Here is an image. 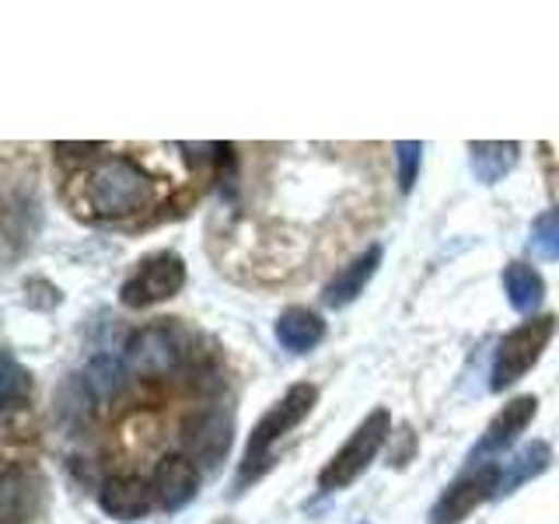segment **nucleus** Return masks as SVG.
Returning <instances> with one entry per match:
<instances>
[{
  "label": "nucleus",
  "instance_id": "1",
  "mask_svg": "<svg viewBox=\"0 0 559 524\" xmlns=\"http://www.w3.org/2000/svg\"><path fill=\"white\" fill-rule=\"evenodd\" d=\"M154 196H157L154 175L127 154H109L84 165L81 171L70 175V182L63 189L67 206L81 221L92 224L127 221L140 214V210H147Z\"/></svg>",
  "mask_w": 559,
  "mask_h": 524
},
{
  "label": "nucleus",
  "instance_id": "2",
  "mask_svg": "<svg viewBox=\"0 0 559 524\" xmlns=\"http://www.w3.org/2000/svg\"><path fill=\"white\" fill-rule=\"evenodd\" d=\"M127 364L140 378H179L206 371L197 336L179 319H157L133 332L127 343Z\"/></svg>",
  "mask_w": 559,
  "mask_h": 524
},
{
  "label": "nucleus",
  "instance_id": "3",
  "mask_svg": "<svg viewBox=\"0 0 559 524\" xmlns=\"http://www.w3.org/2000/svg\"><path fill=\"white\" fill-rule=\"evenodd\" d=\"M314 402H319V389L308 381L290 384V389L273 402V406L266 409V416H262L249 433V444H245L238 476H235L238 489H245L249 483H259L262 476H266L270 465H273V448L284 441L294 427L305 424L308 413L314 409Z\"/></svg>",
  "mask_w": 559,
  "mask_h": 524
},
{
  "label": "nucleus",
  "instance_id": "4",
  "mask_svg": "<svg viewBox=\"0 0 559 524\" xmlns=\"http://www.w3.org/2000/svg\"><path fill=\"white\" fill-rule=\"evenodd\" d=\"M389 433H392L389 409L367 413L354 427V433L346 437V444L332 454V458L325 462V468L319 472V489H325V493H340V489L354 486L364 472L371 468L378 451L384 448V441H389Z\"/></svg>",
  "mask_w": 559,
  "mask_h": 524
},
{
  "label": "nucleus",
  "instance_id": "5",
  "mask_svg": "<svg viewBox=\"0 0 559 524\" xmlns=\"http://www.w3.org/2000/svg\"><path fill=\"white\" fill-rule=\"evenodd\" d=\"M552 336H556V314H532L528 322H521L518 329L507 332L497 343L493 367H489V389L493 392L514 389V384L542 360Z\"/></svg>",
  "mask_w": 559,
  "mask_h": 524
},
{
  "label": "nucleus",
  "instance_id": "6",
  "mask_svg": "<svg viewBox=\"0 0 559 524\" xmlns=\"http://www.w3.org/2000/svg\"><path fill=\"white\" fill-rule=\"evenodd\" d=\"M182 287H186L182 255L179 252H154L147 259H140L136 270L122 279L119 301L133 311H140V308H154L162 301H171Z\"/></svg>",
  "mask_w": 559,
  "mask_h": 524
},
{
  "label": "nucleus",
  "instance_id": "7",
  "mask_svg": "<svg viewBox=\"0 0 559 524\" xmlns=\"http://www.w3.org/2000/svg\"><path fill=\"white\" fill-rule=\"evenodd\" d=\"M500 489V462L472 465L465 476L454 479L437 503L430 507V524H462L476 507L486 500H497Z\"/></svg>",
  "mask_w": 559,
  "mask_h": 524
},
{
  "label": "nucleus",
  "instance_id": "8",
  "mask_svg": "<svg viewBox=\"0 0 559 524\" xmlns=\"http://www.w3.org/2000/svg\"><path fill=\"white\" fill-rule=\"evenodd\" d=\"M535 413H538V398L535 395H518V398L507 402V406L493 419H489V427L483 430L476 448L468 451V465H486L489 458H493V454L511 448L518 437L528 430Z\"/></svg>",
  "mask_w": 559,
  "mask_h": 524
},
{
  "label": "nucleus",
  "instance_id": "9",
  "mask_svg": "<svg viewBox=\"0 0 559 524\" xmlns=\"http://www.w3.org/2000/svg\"><path fill=\"white\" fill-rule=\"evenodd\" d=\"M151 489L162 511H182L200 493V468L186 454H165L151 472Z\"/></svg>",
  "mask_w": 559,
  "mask_h": 524
},
{
  "label": "nucleus",
  "instance_id": "10",
  "mask_svg": "<svg viewBox=\"0 0 559 524\" xmlns=\"http://www.w3.org/2000/svg\"><path fill=\"white\" fill-rule=\"evenodd\" d=\"M182 448H186V458L217 465L227 454V448H231V419L221 409L192 413L182 424Z\"/></svg>",
  "mask_w": 559,
  "mask_h": 524
},
{
  "label": "nucleus",
  "instance_id": "11",
  "mask_svg": "<svg viewBox=\"0 0 559 524\" xmlns=\"http://www.w3.org/2000/svg\"><path fill=\"white\" fill-rule=\"evenodd\" d=\"M43 507V479L17 462H8L0 476V521L4 524H25L39 514Z\"/></svg>",
  "mask_w": 559,
  "mask_h": 524
},
{
  "label": "nucleus",
  "instance_id": "12",
  "mask_svg": "<svg viewBox=\"0 0 559 524\" xmlns=\"http://www.w3.org/2000/svg\"><path fill=\"white\" fill-rule=\"evenodd\" d=\"M154 489H151V479H140V476H112L98 486V507L105 517L112 521H140L151 514L154 507Z\"/></svg>",
  "mask_w": 559,
  "mask_h": 524
},
{
  "label": "nucleus",
  "instance_id": "13",
  "mask_svg": "<svg viewBox=\"0 0 559 524\" xmlns=\"http://www.w3.org/2000/svg\"><path fill=\"white\" fill-rule=\"evenodd\" d=\"M381 245H371V249H364L354 262H346V266L329 279V284L322 287V305L340 311V308H349L357 301V297L364 294V287L371 284L378 266H381Z\"/></svg>",
  "mask_w": 559,
  "mask_h": 524
},
{
  "label": "nucleus",
  "instance_id": "14",
  "mask_svg": "<svg viewBox=\"0 0 559 524\" xmlns=\"http://www.w3.org/2000/svg\"><path fill=\"white\" fill-rule=\"evenodd\" d=\"M273 332H276V343L284 346L287 354H308V349H314L325 340V322L319 311L294 305L287 311H280Z\"/></svg>",
  "mask_w": 559,
  "mask_h": 524
},
{
  "label": "nucleus",
  "instance_id": "15",
  "mask_svg": "<svg viewBox=\"0 0 559 524\" xmlns=\"http://www.w3.org/2000/svg\"><path fill=\"white\" fill-rule=\"evenodd\" d=\"M518 157L521 144H514V140H476V144H468V168L483 186H497L518 165Z\"/></svg>",
  "mask_w": 559,
  "mask_h": 524
},
{
  "label": "nucleus",
  "instance_id": "16",
  "mask_svg": "<svg viewBox=\"0 0 559 524\" xmlns=\"http://www.w3.org/2000/svg\"><path fill=\"white\" fill-rule=\"evenodd\" d=\"M549 462H552V448L546 441L521 444L511 454V458L500 462V489H497V497H507V493H514L518 486L538 479L542 472L549 468Z\"/></svg>",
  "mask_w": 559,
  "mask_h": 524
},
{
  "label": "nucleus",
  "instance_id": "17",
  "mask_svg": "<svg viewBox=\"0 0 559 524\" xmlns=\"http://www.w3.org/2000/svg\"><path fill=\"white\" fill-rule=\"evenodd\" d=\"M503 294H507V305H511L518 314H532L542 308L546 301V279L535 266L528 262H511V266L503 270Z\"/></svg>",
  "mask_w": 559,
  "mask_h": 524
},
{
  "label": "nucleus",
  "instance_id": "18",
  "mask_svg": "<svg viewBox=\"0 0 559 524\" xmlns=\"http://www.w3.org/2000/svg\"><path fill=\"white\" fill-rule=\"evenodd\" d=\"M81 384L87 389V395H92V402H105L127 384V367L116 357H95L87 364V371L81 374Z\"/></svg>",
  "mask_w": 559,
  "mask_h": 524
},
{
  "label": "nucleus",
  "instance_id": "19",
  "mask_svg": "<svg viewBox=\"0 0 559 524\" xmlns=\"http://www.w3.org/2000/svg\"><path fill=\"white\" fill-rule=\"evenodd\" d=\"M28 395H32V378L28 371L14 364L11 354H4V381H0V402H4V419H14L17 409L28 406Z\"/></svg>",
  "mask_w": 559,
  "mask_h": 524
},
{
  "label": "nucleus",
  "instance_id": "20",
  "mask_svg": "<svg viewBox=\"0 0 559 524\" xmlns=\"http://www.w3.org/2000/svg\"><path fill=\"white\" fill-rule=\"evenodd\" d=\"M528 249L538 259H559V210H546V214L535 217Z\"/></svg>",
  "mask_w": 559,
  "mask_h": 524
},
{
  "label": "nucleus",
  "instance_id": "21",
  "mask_svg": "<svg viewBox=\"0 0 559 524\" xmlns=\"http://www.w3.org/2000/svg\"><path fill=\"white\" fill-rule=\"evenodd\" d=\"M419 162H424V144L419 140H399L395 144V175H399V189L409 192L416 186Z\"/></svg>",
  "mask_w": 559,
  "mask_h": 524
},
{
  "label": "nucleus",
  "instance_id": "22",
  "mask_svg": "<svg viewBox=\"0 0 559 524\" xmlns=\"http://www.w3.org/2000/svg\"><path fill=\"white\" fill-rule=\"evenodd\" d=\"M98 151H105V144H67V140H60V144H52V154H60V157H92V154H98Z\"/></svg>",
  "mask_w": 559,
  "mask_h": 524
}]
</instances>
